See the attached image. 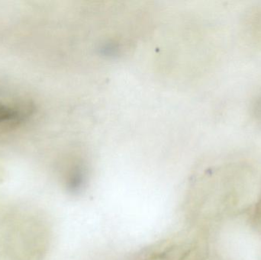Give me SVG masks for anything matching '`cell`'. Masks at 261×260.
Segmentation results:
<instances>
[{"label":"cell","mask_w":261,"mask_h":260,"mask_svg":"<svg viewBox=\"0 0 261 260\" xmlns=\"http://www.w3.org/2000/svg\"><path fill=\"white\" fill-rule=\"evenodd\" d=\"M32 110V105L24 102L0 101V131L16 128L27 120Z\"/></svg>","instance_id":"7a4b0ae2"},{"label":"cell","mask_w":261,"mask_h":260,"mask_svg":"<svg viewBox=\"0 0 261 260\" xmlns=\"http://www.w3.org/2000/svg\"><path fill=\"white\" fill-rule=\"evenodd\" d=\"M258 108H257V111H258L259 116H260L261 117V101L260 102V103L258 104Z\"/></svg>","instance_id":"3957f363"},{"label":"cell","mask_w":261,"mask_h":260,"mask_svg":"<svg viewBox=\"0 0 261 260\" xmlns=\"http://www.w3.org/2000/svg\"><path fill=\"white\" fill-rule=\"evenodd\" d=\"M208 245L202 234L172 237L146 248L137 260H206Z\"/></svg>","instance_id":"6da1fadb"}]
</instances>
